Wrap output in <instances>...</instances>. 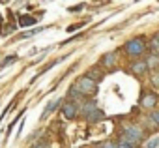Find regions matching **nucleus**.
I'll return each mask as SVG.
<instances>
[{"mask_svg":"<svg viewBox=\"0 0 159 148\" xmlns=\"http://www.w3.org/2000/svg\"><path fill=\"white\" fill-rule=\"evenodd\" d=\"M15 60H17V54H11V56H6V58H4L2 62H0V69H4V67H6L8 64H13Z\"/></svg>","mask_w":159,"mask_h":148,"instance_id":"nucleus-13","label":"nucleus"},{"mask_svg":"<svg viewBox=\"0 0 159 148\" xmlns=\"http://www.w3.org/2000/svg\"><path fill=\"white\" fill-rule=\"evenodd\" d=\"M101 118H103V113H101L99 109H96V111L88 116V122H98V120H101Z\"/></svg>","mask_w":159,"mask_h":148,"instance_id":"nucleus-14","label":"nucleus"},{"mask_svg":"<svg viewBox=\"0 0 159 148\" xmlns=\"http://www.w3.org/2000/svg\"><path fill=\"white\" fill-rule=\"evenodd\" d=\"M157 103H159V98H157L155 92H146V94H142V98H140V105H142L144 109H150V111H152Z\"/></svg>","mask_w":159,"mask_h":148,"instance_id":"nucleus-4","label":"nucleus"},{"mask_svg":"<svg viewBox=\"0 0 159 148\" xmlns=\"http://www.w3.org/2000/svg\"><path fill=\"white\" fill-rule=\"evenodd\" d=\"M150 120H152L155 126H159V111H152V113H150Z\"/></svg>","mask_w":159,"mask_h":148,"instance_id":"nucleus-19","label":"nucleus"},{"mask_svg":"<svg viewBox=\"0 0 159 148\" xmlns=\"http://www.w3.org/2000/svg\"><path fill=\"white\" fill-rule=\"evenodd\" d=\"M114 64H116V53H107V54L101 58V66H103V67H107V69H109V67H112Z\"/></svg>","mask_w":159,"mask_h":148,"instance_id":"nucleus-9","label":"nucleus"},{"mask_svg":"<svg viewBox=\"0 0 159 148\" xmlns=\"http://www.w3.org/2000/svg\"><path fill=\"white\" fill-rule=\"evenodd\" d=\"M135 146H137V144L129 142V141H127V139H124V137H122V139H120V142H118V148H135Z\"/></svg>","mask_w":159,"mask_h":148,"instance_id":"nucleus-16","label":"nucleus"},{"mask_svg":"<svg viewBox=\"0 0 159 148\" xmlns=\"http://www.w3.org/2000/svg\"><path fill=\"white\" fill-rule=\"evenodd\" d=\"M43 28H34V30H30V32H25V34H21V36H17L15 39H25V38H30V36H34V34H38V32H41Z\"/></svg>","mask_w":159,"mask_h":148,"instance_id":"nucleus-15","label":"nucleus"},{"mask_svg":"<svg viewBox=\"0 0 159 148\" xmlns=\"http://www.w3.org/2000/svg\"><path fill=\"white\" fill-rule=\"evenodd\" d=\"M103 75H105V73L99 69V67H92L88 73H86V77H90L92 81H96V83H99L101 79H103Z\"/></svg>","mask_w":159,"mask_h":148,"instance_id":"nucleus-11","label":"nucleus"},{"mask_svg":"<svg viewBox=\"0 0 159 148\" xmlns=\"http://www.w3.org/2000/svg\"><path fill=\"white\" fill-rule=\"evenodd\" d=\"M62 114H64V118L73 120V118L79 114V107H77L75 103H64V105H62Z\"/></svg>","mask_w":159,"mask_h":148,"instance_id":"nucleus-6","label":"nucleus"},{"mask_svg":"<svg viewBox=\"0 0 159 148\" xmlns=\"http://www.w3.org/2000/svg\"><path fill=\"white\" fill-rule=\"evenodd\" d=\"M144 148H159V137H155V139H152V141H148Z\"/></svg>","mask_w":159,"mask_h":148,"instance_id":"nucleus-17","label":"nucleus"},{"mask_svg":"<svg viewBox=\"0 0 159 148\" xmlns=\"http://www.w3.org/2000/svg\"><path fill=\"white\" fill-rule=\"evenodd\" d=\"M124 51H125V54H127L129 58H139V56H142L144 51H146L144 38H133V39H129V41L124 45Z\"/></svg>","mask_w":159,"mask_h":148,"instance_id":"nucleus-2","label":"nucleus"},{"mask_svg":"<svg viewBox=\"0 0 159 148\" xmlns=\"http://www.w3.org/2000/svg\"><path fill=\"white\" fill-rule=\"evenodd\" d=\"M32 148H45V146H43V144H39V142H38V144H34V146H32Z\"/></svg>","mask_w":159,"mask_h":148,"instance_id":"nucleus-24","label":"nucleus"},{"mask_svg":"<svg viewBox=\"0 0 159 148\" xmlns=\"http://www.w3.org/2000/svg\"><path fill=\"white\" fill-rule=\"evenodd\" d=\"M124 139H127L129 142H133V144H139V142H142L144 141V131L139 127V126H125L124 127V135H122Z\"/></svg>","mask_w":159,"mask_h":148,"instance_id":"nucleus-3","label":"nucleus"},{"mask_svg":"<svg viewBox=\"0 0 159 148\" xmlns=\"http://www.w3.org/2000/svg\"><path fill=\"white\" fill-rule=\"evenodd\" d=\"M129 69H131V73H133V75H137V77H142L144 73L148 71V66H146V62H144V60H137V62H133V64L129 66Z\"/></svg>","mask_w":159,"mask_h":148,"instance_id":"nucleus-5","label":"nucleus"},{"mask_svg":"<svg viewBox=\"0 0 159 148\" xmlns=\"http://www.w3.org/2000/svg\"><path fill=\"white\" fill-rule=\"evenodd\" d=\"M73 86L77 88V92L81 94L83 98H88V96H96V94H98V83H96V81H92V79H90V77H86V75L79 77V79H77V83H75Z\"/></svg>","mask_w":159,"mask_h":148,"instance_id":"nucleus-1","label":"nucleus"},{"mask_svg":"<svg viewBox=\"0 0 159 148\" xmlns=\"http://www.w3.org/2000/svg\"><path fill=\"white\" fill-rule=\"evenodd\" d=\"M144 62H146L148 69H152V71L159 69V54H157V53H150V54H148V58H146Z\"/></svg>","mask_w":159,"mask_h":148,"instance_id":"nucleus-7","label":"nucleus"},{"mask_svg":"<svg viewBox=\"0 0 159 148\" xmlns=\"http://www.w3.org/2000/svg\"><path fill=\"white\" fill-rule=\"evenodd\" d=\"M96 148H101V146H96Z\"/></svg>","mask_w":159,"mask_h":148,"instance_id":"nucleus-25","label":"nucleus"},{"mask_svg":"<svg viewBox=\"0 0 159 148\" xmlns=\"http://www.w3.org/2000/svg\"><path fill=\"white\" fill-rule=\"evenodd\" d=\"M83 26V23H77V25H71V26H67V32H73V30H77V28H81Z\"/></svg>","mask_w":159,"mask_h":148,"instance_id":"nucleus-20","label":"nucleus"},{"mask_svg":"<svg viewBox=\"0 0 159 148\" xmlns=\"http://www.w3.org/2000/svg\"><path fill=\"white\" fill-rule=\"evenodd\" d=\"M152 81H153V85H155V86H159V73H153Z\"/></svg>","mask_w":159,"mask_h":148,"instance_id":"nucleus-23","label":"nucleus"},{"mask_svg":"<svg viewBox=\"0 0 159 148\" xmlns=\"http://www.w3.org/2000/svg\"><path fill=\"white\" fill-rule=\"evenodd\" d=\"M36 23H38V19L32 15H19V26H23V28H28Z\"/></svg>","mask_w":159,"mask_h":148,"instance_id":"nucleus-8","label":"nucleus"},{"mask_svg":"<svg viewBox=\"0 0 159 148\" xmlns=\"http://www.w3.org/2000/svg\"><path fill=\"white\" fill-rule=\"evenodd\" d=\"M96 109H98V107H96V101H86V105H83L81 113H83V114H84V116L88 118V116H90V114H92V113H94Z\"/></svg>","mask_w":159,"mask_h":148,"instance_id":"nucleus-12","label":"nucleus"},{"mask_svg":"<svg viewBox=\"0 0 159 148\" xmlns=\"http://www.w3.org/2000/svg\"><path fill=\"white\" fill-rule=\"evenodd\" d=\"M83 8H84V4H79V6H71V8H69V12H81Z\"/></svg>","mask_w":159,"mask_h":148,"instance_id":"nucleus-22","label":"nucleus"},{"mask_svg":"<svg viewBox=\"0 0 159 148\" xmlns=\"http://www.w3.org/2000/svg\"><path fill=\"white\" fill-rule=\"evenodd\" d=\"M101 148H118V144H114V142H103Z\"/></svg>","mask_w":159,"mask_h":148,"instance_id":"nucleus-21","label":"nucleus"},{"mask_svg":"<svg viewBox=\"0 0 159 148\" xmlns=\"http://www.w3.org/2000/svg\"><path fill=\"white\" fill-rule=\"evenodd\" d=\"M60 105H62V99H60V98H58V99H51V101H49V105H47V107H45V111H43V118H47V116H49L52 111H56Z\"/></svg>","mask_w":159,"mask_h":148,"instance_id":"nucleus-10","label":"nucleus"},{"mask_svg":"<svg viewBox=\"0 0 159 148\" xmlns=\"http://www.w3.org/2000/svg\"><path fill=\"white\" fill-rule=\"evenodd\" d=\"M152 49H155V51H159V32L152 36Z\"/></svg>","mask_w":159,"mask_h":148,"instance_id":"nucleus-18","label":"nucleus"}]
</instances>
